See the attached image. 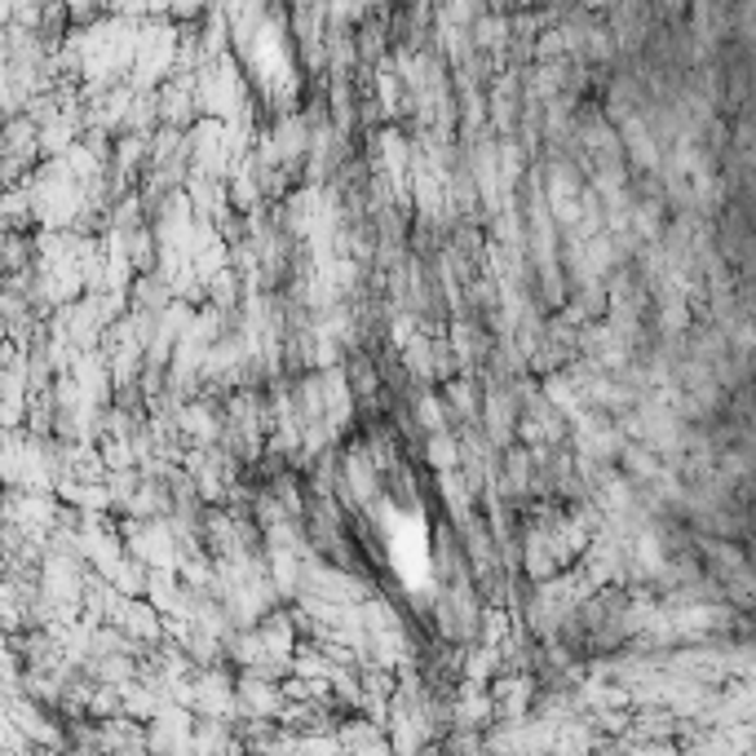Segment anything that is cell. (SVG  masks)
<instances>
[{
	"label": "cell",
	"instance_id": "1",
	"mask_svg": "<svg viewBox=\"0 0 756 756\" xmlns=\"http://www.w3.org/2000/svg\"><path fill=\"white\" fill-rule=\"evenodd\" d=\"M368 509L389 575L402 584V593H425L434 584V531L421 500L402 483H385Z\"/></svg>",
	"mask_w": 756,
	"mask_h": 756
}]
</instances>
